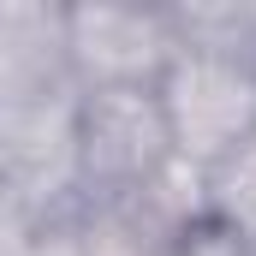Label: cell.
I'll use <instances>...</instances> for the list:
<instances>
[{"mask_svg":"<svg viewBox=\"0 0 256 256\" xmlns=\"http://www.w3.org/2000/svg\"><path fill=\"white\" fill-rule=\"evenodd\" d=\"M72 149H78L84 173L114 191L149 185L173 161V126H167L161 90L155 84L90 90V102L78 108V126H72Z\"/></svg>","mask_w":256,"mask_h":256,"instance_id":"cell-2","label":"cell"},{"mask_svg":"<svg viewBox=\"0 0 256 256\" xmlns=\"http://www.w3.org/2000/svg\"><path fill=\"white\" fill-rule=\"evenodd\" d=\"M161 108L173 126V155H196V161H220L238 155L256 131V78L232 54L196 48V54H173L161 72Z\"/></svg>","mask_w":256,"mask_h":256,"instance_id":"cell-1","label":"cell"},{"mask_svg":"<svg viewBox=\"0 0 256 256\" xmlns=\"http://www.w3.org/2000/svg\"><path fill=\"white\" fill-rule=\"evenodd\" d=\"M66 54L96 78V90L108 84H161V72L173 66V36L161 18L143 12H66Z\"/></svg>","mask_w":256,"mask_h":256,"instance_id":"cell-3","label":"cell"}]
</instances>
